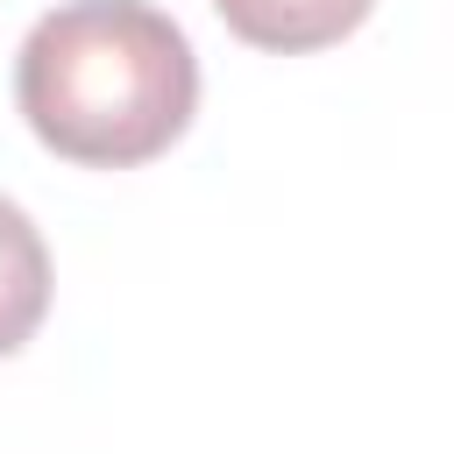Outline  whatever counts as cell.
I'll return each mask as SVG.
<instances>
[{
    "label": "cell",
    "instance_id": "3",
    "mask_svg": "<svg viewBox=\"0 0 454 454\" xmlns=\"http://www.w3.org/2000/svg\"><path fill=\"white\" fill-rule=\"evenodd\" d=\"M50 312V248L35 220L0 199V355H14Z\"/></svg>",
    "mask_w": 454,
    "mask_h": 454
},
{
    "label": "cell",
    "instance_id": "2",
    "mask_svg": "<svg viewBox=\"0 0 454 454\" xmlns=\"http://www.w3.org/2000/svg\"><path fill=\"white\" fill-rule=\"evenodd\" d=\"M213 7H220V21L241 43L277 50V57H298V50H326L348 28H362V14L376 0H213Z\"/></svg>",
    "mask_w": 454,
    "mask_h": 454
},
{
    "label": "cell",
    "instance_id": "1",
    "mask_svg": "<svg viewBox=\"0 0 454 454\" xmlns=\"http://www.w3.org/2000/svg\"><path fill=\"white\" fill-rule=\"evenodd\" d=\"M14 99L43 149L128 170L184 135L199 106V57L149 0H64L28 28Z\"/></svg>",
    "mask_w": 454,
    "mask_h": 454
}]
</instances>
